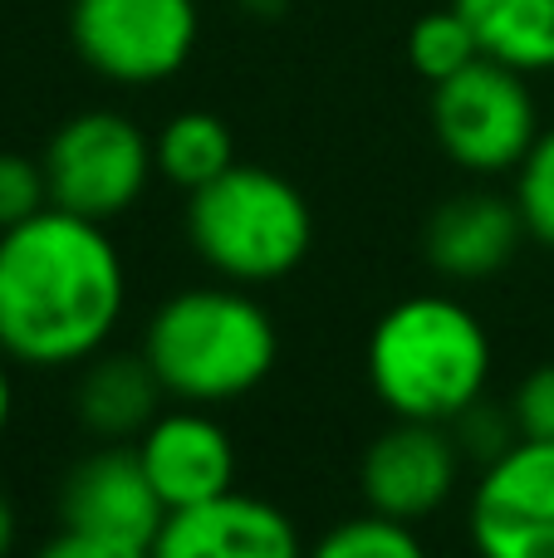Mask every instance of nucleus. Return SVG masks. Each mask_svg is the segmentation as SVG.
<instances>
[{
    "label": "nucleus",
    "mask_w": 554,
    "mask_h": 558,
    "mask_svg": "<svg viewBox=\"0 0 554 558\" xmlns=\"http://www.w3.org/2000/svg\"><path fill=\"white\" fill-rule=\"evenodd\" d=\"M516 206L530 241L554 251V128H540L535 147L516 167Z\"/></svg>",
    "instance_id": "nucleus-19"
},
{
    "label": "nucleus",
    "mask_w": 554,
    "mask_h": 558,
    "mask_svg": "<svg viewBox=\"0 0 554 558\" xmlns=\"http://www.w3.org/2000/svg\"><path fill=\"white\" fill-rule=\"evenodd\" d=\"M304 558H432L418 530L402 520H388L378 510H363L353 520H339L314 539Z\"/></svg>",
    "instance_id": "nucleus-17"
},
{
    "label": "nucleus",
    "mask_w": 554,
    "mask_h": 558,
    "mask_svg": "<svg viewBox=\"0 0 554 558\" xmlns=\"http://www.w3.org/2000/svg\"><path fill=\"white\" fill-rule=\"evenodd\" d=\"M186 241L226 284H275L310 260L314 211L290 177L236 162L186 196Z\"/></svg>",
    "instance_id": "nucleus-4"
},
{
    "label": "nucleus",
    "mask_w": 554,
    "mask_h": 558,
    "mask_svg": "<svg viewBox=\"0 0 554 558\" xmlns=\"http://www.w3.org/2000/svg\"><path fill=\"white\" fill-rule=\"evenodd\" d=\"M69 39L98 78L147 88L186 69L202 39V10L196 0H74Z\"/></svg>",
    "instance_id": "nucleus-7"
},
{
    "label": "nucleus",
    "mask_w": 554,
    "mask_h": 558,
    "mask_svg": "<svg viewBox=\"0 0 554 558\" xmlns=\"http://www.w3.org/2000/svg\"><path fill=\"white\" fill-rule=\"evenodd\" d=\"M128 308V265L104 221L45 206L0 231V353L20 367H79Z\"/></svg>",
    "instance_id": "nucleus-1"
},
{
    "label": "nucleus",
    "mask_w": 554,
    "mask_h": 558,
    "mask_svg": "<svg viewBox=\"0 0 554 558\" xmlns=\"http://www.w3.org/2000/svg\"><path fill=\"white\" fill-rule=\"evenodd\" d=\"M447 426H451V436H457L461 456H467V461H477V465H491L501 451H510V446L520 441L516 416H510V402L496 407L491 397L471 402L467 412H461L457 422H447Z\"/></svg>",
    "instance_id": "nucleus-20"
},
{
    "label": "nucleus",
    "mask_w": 554,
    "mask_h": 558,
    "mask_svg": "<svg viewBox=\"0 0 554 558\" xmlns=\"http://www.w3.org/2000/svg\"><path fill=\"white\" fill-rule=\"evenodd\" d=\"M15 534H20L15 505H10V495L0 490V558H10V549H15Z\"/></svg>",
    "instance_id": "nucleus-24"
},
{
    "label": "nucleus",
    "mask_w": 554,
    "mask_h": 558,
    "mask_svg": "<svg viewBox=\"0 0 554 558\" xmlns=\"http://www.w3.org/2000/svg\"><path fill=\"white\" fill-rule=\"evenodd\" d=\"M477 59H481V39L457 5L427 10L408 35V64L418 69V78H427V84H442V78L461 74V69L477 64Z\"/></svg>",
    "instance_id": "nucleus-18"
},
{
    "label": "nucleus",
    "mask_w": 554,
    "mask_h": 558,
    "mask_svg": "<svg viewBox=\"0 0 554 558\" xmlns=\"http://www.w3.org/2000/svg\"><path fill=\"white\" fill-rule=\"evenodd\" d=\"M10 416H15V383H10V357L0 353V436H5Z\"/></svg>",
    "instance_id": "nucleus-25"
},
{
    "label": "nucleus",
    "mask_w": 554,
    "mask_h": 558,
    "mask_svg": "<svg viewBox=\"0 0 554 558\" xmlns=\"http://www.w3.org/2000/svg\"><path fill=\"white\" fill-rule=\"evenodd\" d=\"M510 416L520 441H554V363H540L520 377L510 392Z\"/></svg>",
    "instance_id": "nucleus-22"
},
{
    "label": "nucleus",
    "mask_w": 554,
    "mask_h": 558,
    "mask_svg": "<svg viewBox=\"0 0 554 558\" xmlns=\"http://www.w3.org/2000/svg\"><path fill=\"white\" fill-rule=\"evenodd\" d=\"M461 465H467V456H461L447 422L393 416V426L373 436L359 461L363 505L388 514V520L422 524L437 510H447V500L461 485Z\"/></svg>",
    "instance_id": "nucleus-9"
},
{
    "label": "nucleus",
    "mask_w": 554,
    "mask_h": 558,
    "mask_svg": "<svg viewBox=\"0 0 554 558\" xmlns=\"http://www.w3.org/2000/svg\"><path fill=\"white\" fill-rule=\"evenodd\" d=\"M369 383L393 416L457 422L491 387V333L447 294L398 299L369 333Z\"/></svg>",
    "instance_id": "nucleus-3"
},
{
    "label": "nucleus",
    "mask_w": 554,
    "mask_h": 558,
    "mask_svg": "<svg viewBox=\"0 0 554 558\" xmlns=\"http://www.w3.org/2000/svg\"><path fill=\"white\" fill-rule=\"evenodd\" d=\"M143 357L167 397L186 407H221L255 392L275 373L280 333L245 284L177 289L143 328Z\"/></svg>",
    "instance_id": "nucleus-2"
},
{
    "label": "nucleus",
    "mask_w": 554,
    "mask_h": 558,
    "mask_svg": "<svg viewBox=\"0 0 554 558\" xmlns=\"http://www.w3.org/2000/svg\"><path fill=\"white\" fill-rule=\"evenodd\" d=\"M162 383H157L153 363L137 353H94L88 363H79L74 383V416L84 422L88 436L98 441H133L153 426V416L162 412Z\"/></svg>",
    "instance_id": "nucleus-14"
},
{
    "label": "nucleus",
    "mask_w": 554,
    "mask_h": 558,
    "mask_svg": "<svg viewBox=\"0 0 554 558\" xmlns=\"http://www.w3.org/2000/svg\"><path fill=\"white\" fill-rule=\"evenodd\" d=\"M153 153H157V172L192 196L206 182H216L226 167H236V137L216 113H196L192 108V113H177L157 133Z\"/></svg>",
    "instance_id": "nucleus-16"
},
{
    "label": "nucleus",
    "mask_w": 554,
    "mask_h": 558,
    "mask_svg": "<svg viewBox=\"0 0 554 558\" xmlns=\"http://www.w3.org/2000/svg\"><path fill=\"white\" fill-rule=\"evenodd\" d=\"M432 137L471 177L516 172L540 137L530 74L481 54L461 74L432 84Z\"/></svg>",
    "instance_id": "nucleus-5"
},
{
    "label": "nucleus",
    "mask_w": 554,
    "mask_h": 558,
    "mask_svg": "<svg viewBox=\"0 0 554 558\" xmlns=\"http://www.w3.org/2000/svg\"><path fill=\"white\" fill-rule=\"evenodd\" d=\"M153 137L133 118L113 108H88L69 118L45 147L49 206L108 226L137 206L153 182Z\"/></svg>",
    "instance_id": "nucleus-6"
},
{
    "label": "nucleus",
    "mask_w": 554,
    "mask_h": 558,
    "mask_svg": "<svg viewBox=\"0 0 554 558\" xmlns=\"http://www.w3.org/2000/svg\"><path fill=\"white\" fill-rule=\"evenodd\" d=\"M520 241H526V221H520L516 196L461 192L432 211L427 231H422V255L437 275L477 284V279L506 270Z\"/></svg>",
    "instance_id": "nucleus-13"
},
{
    "label": "nucleus",
    "mask_w": 554,
    "mask_h": 558,
    "mask_svg": "<svg viewBox=\"0 0 554 558\" xmlns=\"http://www.w3.org/2000/svg\"><path fill=\"white\" fill-rule=\"evenodd\" d=\"M467 539L477 558H554V441H516L481 465Z\"/></svg>",
    "instance_id": "nucleus-8"
},
{
    "label": "nucleus",
    "mask_w": 554,
    "mask_h": 558,
    "mask_svg": "<svg viewBox=\"0 0 554 558\" xmlns=\"http://www.w3.org/2000/svg\"><path fill=\"white\" fill-rule=\"evenodd\" d=\"M137 461H143L147 481H153L157 500L172 510H192V505L221 500L236 490V441L216 416L182 407V412H157L153 426L133 441Z\"/></svg>",
    "instance_id": "nucleus-10"
},
{
    "label": "nucleus",
    "mask_w": 554,
    "mask_h": 558,
    "mask_svg": "<svg viewBox=\"0 0 554 558\" xmlns=\"http://www.w3.org/2000/svg\"><path fill=\"white\" fill-rule=\"evenodd\" d=\"M153 558H304V539L280 505L261 495H221V500L172 510L147 544Z\"/></svg>",
    "instance_id": "nucleus-12"
},
{
    "label": "nucleus",
    "mask_w": 554,
    "mask_h": 558,
    "mask_svg": "<svg viewBox=\"0 0 554 558\" xmlns=\"http://www.w3.org/2000/svg\"><path fill=\"white\" fill-rule=\"evenodd\" d=\"M236 5H241L245 15H255V20H275V15H285L290 0H236Z\"/></svg>",
    "instance_id": "nucleus-26"
},
{
    "label": "nucleus",
    "mask_w": 554,
    "mask_h": 558,
    "mask_svg": "<svg viewBox=\"0 0 554 558\" xmlns=\"http://www.w3.org/2000/svg\"><path fill=\"white\" fill-rule=\"evenodd\" d=\"M49 206L45 162H29L20 153H0V231L29 221Z\"/></svg>",
    "instance_id": "nucleus-21"
},
{
    "label": "nucleus",
    "mask_w": 554,
    "mask_h": 558,
    "mask_svg": "<svg viewBox=\"0 0 554 558\" xmlns=\"http://www.w3.org/2000/svg\"><path fill=\"white\" fill-rule=\"evenodd\" d=\"M167 520V505L157 500L143 461L133 446L104 441L94 456L74 461L59 481V524L128 544H153Z\"/></svg>",
    "instance_id": "nucleus-11"
},
{
    "label": "nucleus",
    "mask_w": 554,
    "mask_h": 558,
    "mask_svg": "<svg viewBox=\"0 0 554 558\" xmlns=\"http://www.w3.org/2000/svg\"><path fill=\"white\" fill-rule=\"evenodd\" d=\"M29 558H153L147 544H128V539H108V534H88V530H59L55 539H45Z\"/></svg>",
    "instance_id": "nucleus-23"
},
{
    "label": "nucleus",
    "mask_w": 554,
    "mask_h": 558,
    "mask_svg": "<svg viewBox=\"0 0 554 558\" xmlns=\"http://www.w3.org/2000/svg\"><path fill=\"white\" fill-rule=\"evenodd\" d=\"M477 29L481 54L520 69L554 74V0H451Z\"/></svg>",
    "instance_id": "nucleus-15"
}]
</instances>
